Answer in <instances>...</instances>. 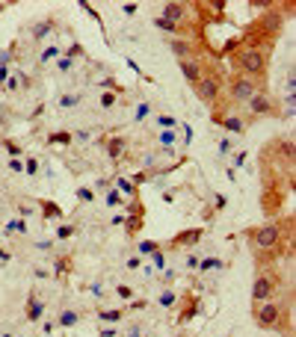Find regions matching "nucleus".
Returning a JSON list of instances; mask_svg holds the SVG:
<instances>
[{"label":"nucleus","mask_w":296,"mask_h":337,"mask_svg":"<svg viewBox=\"0 0 296 337\" xmlns=\"http://www.w3.org/2000/svg\"><path fill=\"white\" fill-rule=\"evenodd\" d=\"M234 59H237L240 71H243V74H249V77H261L264 71H267V53H264L261 48H255V45H246V48H240Z\"/></svg>","instance_id":"nucleus-1"},{"label":"nucleus","mask_w":296,"mask_h":337,"mask_svg":"<svg viewBox=\"0 0 296 337\" xmlns=\"http://www.w3.org/2000/svg\"><path fill=\"white\" fill-rule=\"evenodd\" d=\"M249 240H252V249H258V252H276L281 243V228L279 225H261V228L249 231Z\"/></svg>","instance_id":"nucleus-2"},{"label":"nucleus","mask_w":296,"mask_h":337,"mask_svg":"<svg viewBox=\"0 0 296 337\" xmlns=\"http://www.w3.org/2000/svg\"><path fill=\"white\" fill-rule=\"evenodd\" d=\"M255 320L261 328H279L281 320H284V308L279 302H264L255 308Z\"/></svg>","instance_id":"nucleus-3"},{"label":"nucleus","mask_w":296,"mask_h":337,"mask_svg":"<svg viewBox=\"0 0 296 337\" xmlns=\"http://www.w3.org/2000/svg\"><path fill=\"white\" fill-rule=\"evenodd\" d=\"M279 290V281H276V275H258L255 278V284H252V302L255 305H264L273 299V293Z\"/></svg>","instance_id":"nucleus-4"},{"label":"nucleus","mask_w":296,"mask_h":337,"mask_svg":"<svg viewBox=\"0 0 296 337\" xmlns=\"http://www.w3.org/2000/svg\"><path fill=\"white\" fill-rule=\"evenodd\" d=\"M228 92H231V101L234 104H249L258 89H255V80H252V77H231Z\"/></svg>","instance_id":"nucleus-5"},{"label":"nucleus","mask_w":296,"mask_h":337,"mask_svg":"<svg viewBox=\"0 0 296 337\" xmlns=\"http://www.w3.org/2000/svg\"><path fill=\"white\" fill-rule=\"evenodd\" d=\"M195 92H199V98H202L205 104H216L219 101V77L205 74V77L195 83Z\"/></svg>","instance_id":"nucleus-6"},{"label":"nucleus","mask_w":296,"mask_h":337,"mask_svg":"<svg viewBox=\"0 0 296 337\" xmlns=\"http://www.w3.org/2000/svg\"><path fill=\"white\" fill-rule=\"evenodd\" d=\"M181 74H184V80L187 83H199L202 77H205V65L195 59V56H190V59H181Z\"/></svg>","instance_id":"nucleus-7"},{"label":"nucleus","mask_w":296,"mask_h":337,"mask_svg":"<svg viewBox=\"0 0 296 337\" xmlns=\"http://www.w3.org/2000/svg\"><path fill=\"white\" fill-rule=\"evenodd\" d=\"M246 107H249L252 116H270V113H273V101H270L267 95H261V92H255L252 101L246 104Z\"/></svg>","instance_id":"nucleus-8"},{"label":"nucleus","mask_w":296,"mask_h":337,"mask_svg":"<svg viewBox=\"0 0 296 337\" xmlns=\"http://www.w3.org/2000/svg\"><path fill=\"white\" fill-rule=\"evenodd\" d=\"M163 18L181 27V21L187 18V6H184V3H166V6H163Z\"/></svg>","instance_id":"nucleus-9"},{"label":"nucleus","mask_w":296,"mask_h":337,"mask_svg":"<svg viewBox=\"0 0 296 337\" xmlns=\"http://www.w3.org/2000/svg\"><path fill=\"white\" fill-rule=\"evenodd\" d=\"M202 240V231L199 228H192V231H184V234H178L172 240V249H181V246H195Z\"/></svg>","instance_id":"nucleus-10"},{"label":"nucleus","mask_w":296,"mask_h":337,"mask_svg":"<svg viewBox=\"0 0 296 337\" xmlns=\"http://www.w3.org/2000/svg\"><path fill=\"white\" fill-rule=\"evenodd\" d=\"M42 314H45V305L39 302L36 296H30V299H27V320L39 322V320H42Z\"/></svg>","instance_id":"nucleus-11"},{"label":"nucleus","mask_w":296,"mask_h":337,"mask_svg":"<svg viewBox=\"0 0 296 337\" xmlns=\"http://www.w3.org/2000/svg\"><path fill=\"white\" fill-rule=\"evenodd\" d=\"M169 48L175 51V56H178V59H190V56H192V45H190V42L172 39V45H169Z\"/></svg>","instance_id":"nucleus-12"},{"label":"nucleus","mask_w":296,"mask_h":337,"mask_svg":"<svg viewBox=\"0 0 296 337\" xmlns=\"http://www.w3.org/2000/svg\"><path fill=\"white\" fill-rule=\"evenodd\" d=\"M154 27H157V30H163V33H169V36H178V33H184V30H181L178 24H172V21H166V18H160V15L154 18Z\"/></svg>","instance_id":"nucleus-13"},{"label":"nucleus","mask_w":296,"mask_h":337,"mask_svg":"<svg viewBox=\"0 0 296 337\" xmlns=\"http://www.w3.org/2000/svg\"><path fill=\"white\" fill-rule=\"evenodd\" d=\"M222 127L231 130V133H243V130H246V124L237 116H225V118H222Z\"/></svg>","instance_id":"nucleus-14"},{"label":"nucleus","mask_w":296,"mask_h":337,"mask_svg":"<svg viewBox=\"0 0 296 337\" xmlns=\"http://www.w3.org/2000/svg\"><path fill=\"white\" fill-rule=\"evenodd\" d=\"M107 154H110L113 160H122V154H124V139H110V142H107Z\"/></svg>","instance_id":"nucleus-15"},{"label":"nucleus","mask_w":296,"mask_h":337,"mask_svg":"<svg viewBox=\"0 0 296 337\" xmlns=\"http://www.w3.org/2000/svg\"><path fill=\"white\" fill-rule=\"evenodd\" d=\"M222 266H225V263H222V260H219V257H205V260H202V263H199V269H222Z\"/></svg>","instance_id":"nucleus-16"},{"label":"nucleus","mask_w":296,"mask_h":337,"mask_svg":"<svg viewBox=\"0 0 296 337\" xmlns=\"http://www.w3.org/2000/svg\"><path fill=\"white\" fill-rule=\"evenodd\" d=\"M74 322H77V314H74V311H62V314H59V325H74Z\"/></svg>","instance_id":"nucleus-17"},{"label":"nucleus","mask_w":296,"mask_h":337,"mask_svg":"<svg viewBox=\"0 0 296 337\" xmlns=\"http://www.w3.org/2000/svg\"><path fill=\"white\" fill-rule=\"evenodd\" d=\"M140 228H142V219H140V216H130V219H127V234H130V237L137 234Z\"/></svg>","instance_id":"nucleus-18"},{"label":"nucleus","mask_w":296,"mask_h":337,"mask_svg":"<svg viewBox=\"0 0 296 337\" xmlns=\"http://www.w3.org/2000/svg\"><path fill=\"white\" fill-rule=\"evenodd\" d=\"M101 320H107V322H119V320H122V311H101Z\"/></svg>","instance_id":"nucleus-19"},{"label":"nucleus","mask_w":296,"mask_h":337,"mask_svg":"<svg viewBox=\"0 0 296 337\" xmlns=\"http://www.w3.org/2000/svg\"><path fill=\"white\" fill-rule=\"evenodd\" d=\"M157 249H160V246H157L154 240H145V243H142V246H140V252H142V254H154Z\"/></svg>","instance_id":"nucleus-20"},{"label":"nucleus","mask_w":296,"mask_h":337,"mask_svg":"<svg viewBox=\"0 0 296 337\" xmlns=\"http://www.w3.org/2000/svg\"><path fill=\"white\" fill-rule=\"evenodd\" d=\"M48 33H51V21H45V24H39V27H36V30H33V36H36V39H42V36H48Z\"/></svg>","instance_id":"nucleus-21"},{"label":"nucleus","mask_w":296,"mask_h":337,"mask_svg":"<svg viewBox=\"0 0 296 337\" xmlns=\"http://www.w3.org/2000/svg\"><path fill=\"white\" fill-rule=\"evenodd\" d=\"M157 124H160V127H166V130H172L178 121H175L172 116H160V118H157Z\"/></svg>","instance_id":"nucleus-22"},{"label":"nucleus","mask_w":296,"mask_h":337,"mask_svg":"<svg viewBox=\"0 0 296 337\" xmlns=\"http://www.w3.org/2000/svg\"><path fill=\"white\" fill-rule=\"evenodd\" d=\"M107 204H110V207H116V204H122V195H119L116 189H110V192H107Z\"/></svg>","instance_id":"nucleus-23"},{"label":"nucleus","mask_w":296,"mask_h":337,"mask_svg":"<svg viewBox=\"0 0 296 337\" xmlns=\"http://www.w3.org/2000/svg\"><path fill=\"white\" fill-rule=\"evenodd\" d=\"M151 260H154V266H160V269H163V266H166V254L160 252V249H157V252L151 254Z\"/></svg>","instance_id":"nucleus-24"},{"label":"nucleus","mask_w":296,"mask_h":337,"mask_svg":"<svg viewBox=\"0 0 296 337\" xmlns=\"http://www.w3.org/2000/svg\"><path fill=\"white\" fill-rule=\"evenodd\" d=\"M48 142H51V145H56V142H65V145H69V142H71V136H69V133H53L51 139H48Z\"/></svg>","instance_id":"nucleus-25"},{"label":"nucleus","mask_w":296,"mask_h":337,"mask_svg":"<svg viewBox=\"0 0 296 337\" xmlns=\"http://www.w3.org/2000/svg\"><path fill=\"white\" fill-rule=\"evenodd\" d=\"M116 293H119V296H122V299H130V296H134V287L122 284V287H119V290H116Z\"/></svg>","instance_id":"nucleus-26"},{"label":"nucleus","mask_w":296,"mask_h":337,"mask_svg":"<svg viewBox=\"0 0 296 337\" xmlns=\"http://www.w3.org/2000/svg\"><path fill=\"white\" fill-rule=\"evenodd\" d=\"M77 101H80L77 95H65V98H62V107H77Z\"/></svg>","instance_id":"nucleus-27"},{"label":"nucleus","mask_w":296,"mask_h":337,"mask_svg":"<svg viewBox=\"0 0 296 337\" xmlns=\"http://www.w3.org/2000/svg\"><path fill=\"white\" fill-rule=\"evenodd\" d=\"M56 53H59V51H56V48H48V51L42 53V62H48V59H53Z\"/></svg>","instance_id":"nucleus-28"},{"label":"nucleus","mask_w":296,"mask_h":337,"mask_svg":"<svg viewBox=\"0 0 296 337\" xmlns=\"http://www.w3.org/2000/svg\"><path fill=\"white\" fill-rule=\"evenodd\" d=\"M113 104H116V95H110V92H107L104 98H101V107H113Z\"/></svg>","instance_id":"nucleus-29"},{"label":"nucleus","mask_w":296,"mask_h":337,"mask_svg":"<svg viewBox=\"0 0 296 337\" xmlns=\"http://www.w3.org/2000/svg\"><path fill=\"white\" fill-rule=\"evenodd\" d=\"M71 234H74V228H69V225L59 228V240H65V237H71Z\"/></svg>","instance_id":"nucleus-30"},{"label":"nucleus","mask_w":296,"mask_h":337,"mask_svg":"<svg viewBox=\"0 0 296 337\" xmlns=\"http://www.w3.org/2000/svg\"><path fill=\"white\" fill-rule=\"evenodd\" d=\"M77 195H80V201H92V189H80Z\"/></svg>","instance_id":"nucleus-31"},{"label":"nucleus","mask_w":296,"mask_h":337,"mask_svg":"<svg viewBox=\"0 0 296 337\" xmlns=\"http://www.w3.org/2000/svg\"><path fill=\"white\" fill-rule=\"evenodd\" d=\"M172 302H175L172 293H163V296H160V305H172Z\"/></svg>","instance_id":"nucleus-32"},{"label":"nucleus","mask_w":296,"mask_h":337,"mask_svg":"<svg viewBox=\"0 0 296 337\" xmlns=\"http://www.w3.org/2000/svg\"><path fill=\"white\" fill-rule=\"evenodd\" d=\"M69 269V260H56V272H65Z\"/></svg>","instance_id":"nucleus-33"},{"label":"nucleus","mask_w":296,"mask_h":337,"mask_svg":"<svg viewBox=\"0 0 296 337\" xmlns=\"http://www.w3.org/2000/svg\"><path fill=\"white\" fill-rule=\"evenodd\" d=\"M101 337H116V331H110V328H104V331H101Z\"/></svg>","instance_id":"nucleus-34"}]
</instances>
